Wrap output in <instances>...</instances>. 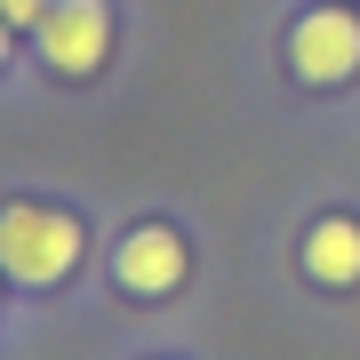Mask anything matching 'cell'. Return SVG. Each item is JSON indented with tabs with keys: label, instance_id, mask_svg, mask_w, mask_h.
<instances>
[{
	"label": "cell",
	"instance_id": "cell-1",
	"mask_svg": "<svg viewBox=\"0 0 360 360\" xmlns=\"http://www.w3.org/2000/svg\"><path fill=\"white\" fill-rule=\"evenodd\" d=\"M89 257V224L56 200H8L0 208V272L16 288H65Z\"/></svg>",
	"mask_w": 360,
	"mask_h": 360
},
{
	"label": "cell",
	"instance_id": "cell-2",
	"mask_svg": "<svg viewBox=\"0 0 360 360\" xmlns=\"http://www.w3.org/2000/svg\"><path fill=\"white\" fill-rule=\"evenodd\" d=\"M40 65L56 80H96L112 65V40H120V8L112 0H49L40 16Z\"/></svg>",
	"mask_w": 360,
	"mask_h": 360
},
{
	"label": "cell",
	"instance_id": "cell-3",
	"mask_svg": "<svg viewBox=\"0 0 360 360\" xmlns=\"http://www.w3.org/2000/svg\"><path fill=\"white\" fill-rule=\"evenodd\" d=\"M288 72L304 89H345L360 72V8L352 0H312L288 25Z\"/></svg>",
	"mask_w": 360,
	"mask_h": 360
},
{
	"label": "cell",
	"instance_id": "cell-4",
	"mask_svg": "<svg viewBox=\"0 0 360 360\" xmlns=\"http://www.w3.org/2000/svg\"><path fill=\"white\" fill-rule=\"evenodd\" d=\"M184 272H193V248H184V232L168 217H144L112 240V288L136 296V304H160V296L184 288Z\"/></svg>",
	"mask_w": 360,
	"mask_h": 360
},
{
	"label": "cell",
	"instance_id": "cell-5",
	"mask_svg": "<svg viewBox=\"0 0 360 360\" xmlns=\"http://www.w3.org/2000/svg\"><path fill=\"white\" fill-rule=\"evenodd\" d=\"M296 264H304V281H312V288H328V296L360 288V217H345V208L312 217L304 248H296Z\"/></svg>",
	"mask_w": 360,
	"mask_h": 360
},
{
	"label": "cell",
	"instance_id": "cell-6",
	"mask_svg": "<svg viewBox=\"0 0 360 360\" xmlns=\"http://www.w3.org/2000/svg\"><path fill=\"white\" fill-rule=\"evenodd\" d=\"M40 16H49V0H0V25L8 32H40Z\"/></svg>",
	"mask_w": 360,
	"mask_h": 360
},
{
	"label": "cell",
	"instance_id": "cell-7",
	"mask_svg": "<svg viewBox=\"0 0 360 360\" xmlns=\"http://www.w3.org/2000/svg\"><path fill=\"white\" fill-rule=\"evenodd\" d=\"M0 72H8V25H0Z\"/></svg>",
	"mask_w": 360,
	"mask_h": 360
},
{
	"label": "cell",
	"instance_id": "cell-8",
	"mask_svg": "<svg viewBox=\"0 0 360 360\" xmlns=\"http://www.w3.org/2000/svg\"><path fill=\"white\" fill-rule=\"evenodd\" d=\"M0 281H8V272H0Z\"/></svg>",
	"mask_w": 360,
	"mask_h": 360
}]
</instances>
